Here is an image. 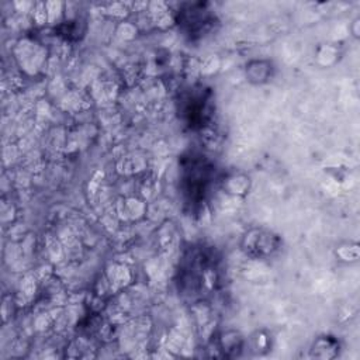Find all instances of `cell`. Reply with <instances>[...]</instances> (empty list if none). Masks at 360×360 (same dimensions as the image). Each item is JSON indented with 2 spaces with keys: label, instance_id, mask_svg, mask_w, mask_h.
I'll return each mask as SVG.
<instances>
[{
  "label": "cell",
  "instance_id": "obj_1",
  "mask_svg": "<svg viewBox=\"0 0 360 360\" xmlns=\"http://www.w3.org/2000/svg\"><path fill=\"white\" fill-rule=\"evenodd\" d=\"M212 179V167L202 159V156L191 155L183 169L184 193L188 200L200 201Z\"/></svg>",
  "mask_w": 360,
  "mask_h": 360
},
{
  "label": "cell",
  "instance_id": "obj_2",
  "mask_svg": "<svg viewBox=\"0 0 360 360\" xmlns=\"http://www.w3.org/2000/svg\"><path fill=\"white\" fill-rule=\"evenodd\" d=\"M245 240H246L245 243L246 253L252 256H259V257L271 255L276 249H278V243H280L276 235H273L271 232H264L262 229H256L250 232L249 236L246 235Z\"/></svg>",
  "mask_w": 360,
  "mask_h": 360
},
{
  "label": "cell",
  "instance_id": "obj_3",
  "mask_svg": "<svg viewBox=\"0 0 360 360\" xmlns=\"http://www.w3.org/2000/svg\"><path fill=\"white\" fill-rule=\"evenodd\" d=\"M183 111L187 114L190 125L202 124V120L208 111V94H205L202 90H191V94L186 97Z\"/></svg>",
  "mask_w": 360,
  "mask_h": 360
}]
</instances>
